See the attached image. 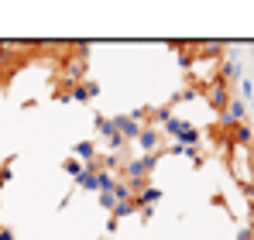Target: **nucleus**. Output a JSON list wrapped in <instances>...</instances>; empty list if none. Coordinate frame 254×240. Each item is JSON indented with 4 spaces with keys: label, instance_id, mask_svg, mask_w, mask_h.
<instances>
[{
    "label": "nucleus",
    "instance_id": "nucleus-1",
    "mask_svg": "<svg viewBox=\"0 0 254 240\" xmlns=\"http://www.w3.org/2000/svg\"><path fill=\"white\" fill-rule=\"evenodd\" d=\"M165 130H169L172 137H175V144H182V148H192L203 134L192 127V123H186V120H175V117H169L165 120Z\"/></svg>",
    "mask_w": 254,
    "mask_h": 240
},
{
    "label": "nucleus",
    "instance_id": "nucleus-2",
    "mask_svg": "<svg viewBox=\"0 0 254 240\" xmlns=\"http://www.w3.org/2000/svg\"><path fill=\"white\" fill-rule=\"evenodd\" d=\"M137 144H141V151H144V155H158V151H162V144H165V137H162V130H158V127H151V123H148V127L137 134Z\"/></svg>",
    "mask_w": 254,
    "mask_h": 240
},
{
    "label": "nucleus",
    "instance_id": "nucleus-3",
    "mask_svg": "<svg viewBox=\"0 0 254 240\" xmlns=\"http://www.w3.org/2000/svg\"><path fill=\"white\" fill-rule=\"evenodd\" d=\"M203 96L210 100V103L216 107V110H223V107L230 103V86H227L223 79H216V82H210V86L203 89Z\"/></svg>",
    "mask_w": 254,
    "mask_h": 240
},
{
    "label": "nucleus",
    "instance_id": "nucleus-4",
    "mask_svg": "<svg viewBox=\"0 0 254 240\" xmlns=\"http://www.w3.org/2000/svg\"><path fill=\"white\" fill-rule=\"evenodd\" d=\"M79 185L83 189H100V172H83L79 175Z\"/></svg>",
    "mask_w": 254,
    "mask_h": 240
},
{
    "label": "nucleus",
    "instance_id": "nucleus-5",
    "mask_svg": "<svg viewBox=\"0 0 254 240\" xmlns=\"http://www.w3.org/2000/svg\"><path fill=\"white\" fill-rule=\"evenodd\" d=\"M134 209H137V202H134V199H127V202H117V206H114V216H130Z\"/></svg>",
    "mask_w": 254,
    "mask_h": 240
},
{
    "label": "nucleus",
    "instance_id": "nucleus-6",
    "mask_svg": "<svg viewBox=\"0 0 254 240\" xmlns=\"http://www.w3.org/2000/svg\"><path fill=\"white\" fill-rule=\"evenodd\" d=\"M76 155H79V158H96V148H93V144H89V141H83V144H76Z\"/></svg>",
    "mask_w": 254,
    "mask_h": 240
},
{
    "label": "nucleus",
    "instance_id": "nucleus-7",
    "mask_svg": "<svg viewBox=\"0 0 254 240\" xmlns=\"http://www.w3.org/2000/svg\"><path fill=\"white\" fill-rule=\"evenodd\" d=\"M100 206L114 209V206H117V196H114V192H100Z\"/></svg>",
    "mask_w": 254,
    "mask_h": 240
},
{
    "label": "nucleus",
    "instance_id": "nucleus-8",
    "mask_svg": "<svg viewBox=\"0 0 254 240\" xmlns=\"http://www.w3.org/2000/svg\"><path fill=\"white\" fill-rule=\"evenodd\" d=\"M65 172H72V175H83V165H79V161H65Z\"/></svg>",
    "mask_w": 254,
    "mask_h": 240
},
{
    "label": "nucleus",
    "instance_id": "nucleus-9",
    "mask_svg": "<svg viewBox=\"0 0 254 240\" xmlns=\"http://www.w3.org/2000/svg\"><path fill=\"white\" fill-rule=\"evenodd\" d=\"M0 240H14V234H10L7 227H0Z\"/></svg>",
    "mask_w": 254,
    "mask_h": 240
},
{
    "label": "nucleus",
    "instance_id": "nucleus-10",
    "mask_svg": "<svg viewBox=\"0 0 254 240\" xmlns=\"http://www.w3.org/2000/svg\"><path fill=\"white\" fill-rule=\"evenodd\" d=\"M248 199H251V206H254V185H251V189H248Z\"/></svg>",
    "mask_w": 254,
    "mask_h": 240
}]
</instances>
